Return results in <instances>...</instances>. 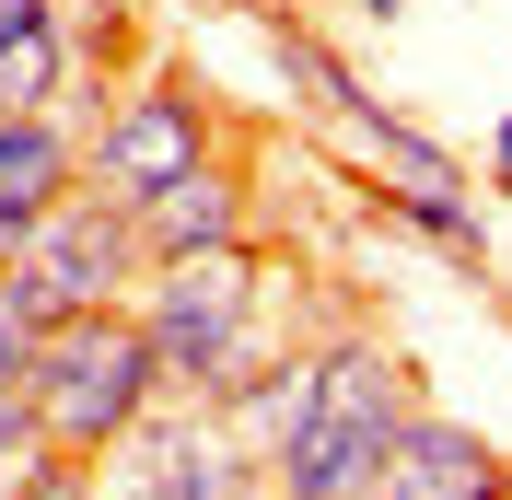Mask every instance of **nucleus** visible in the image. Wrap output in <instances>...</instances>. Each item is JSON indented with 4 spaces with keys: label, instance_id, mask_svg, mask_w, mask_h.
<instances>
[{
    "label": "nucleus",
    "instance_id": "f257e3e1",
    "mask_svg": "<svg viewBox=\"0 0 512 500\" xmlns=\"http://www.w3.org/2000/svg\"><path fill=\"white\" fill-rule=\"evenodd\" d=\"M408 407H419L408 349L384 338V326H361V314L326 326L315 338V396H303V419L268 442V500H373L384 454L408 431Z\"/></svg>",
    "mask_w": 512,
    "mask_h": 500
},
{
    "label": "nucleus",
    "instance_id": "f03ea898",
    "mask_svg": "<svg viewBox=\"0 0 512 500\" xmlns=\"http://www.w3.org/2000/svg\"><path fill=\"white\" fill-rule=\"evenodd\" d=\"M163 396L152 373V338L128 326V303H94V314H59V326H35L24 349V407H35V442L59 454V466H105V442Z\"/></svg>",
    "mask_w": 512,
    "mask_h": 500
},
{
    "label": "nucleus",
    "instance_id": "7ed1b4c3",
    "mask_svg": "<svg viewBox=\"0 0 512 500\" xmlns=\"http://www.w3.org/2000/svg\"><path fill=\"white\" fill-rule=\"evenodd\" d=\"M256 303H268V233L140 256V280H128V326L152 338V373H163V396H187V373L210 361V338H222V326H245Z\"/></svg>",
    "mask_w": 512,
    "mask_h": 500
},
{
    "label": "nucleus",
    "instance_id": "20e7f679",
    "mask_svg": "<svg viewBox=\"0 0 512 500\" xmlns=\"http://www.w3.org/2000/svg\"><path fill=\"white\" fill-rule=\"evenodd\" d=\"M128 280H140V233H128V210H105L94 187H59L47 210L24 221V245L0 256V291H12L35 326L94 314V303H128Z\"/></svg>",
    "mask_w": 512,
    "mask_h": 500
},
{
    "label": "nucleus",
    "instance_id": "39448f33",
    "mask_svg": "<svg viewBox=\"0 0 512 500\" xmlns=\"http://www.w3.org/2000/svg\"><path fill=\"white\" fill-rule=\"evenodd\" d=\"M198 152H222L210 94H198V82H175V70H140V82H128V94H105V117L82 128V175H70V187H94L105 210H140V198H152L163 175H187Z\"/></svg>",
    "mask_w": 512,
    "mask_h": 500
},
{
    "label": "nucleus",
    "instance_id": "423d86ee",
    "mask_svg": "<svg viewBox=\"0 0 512 500\" xmlns=\"http://www.w3.org/2000/svg\"><path fill=\"white\" fill-rule=\"evenodd\" d=\"M105 500H268V466L210 419L198 396H152L94 466Z\"/></svg>",
    "mask_w": 512,
    "mask_h": 500
},
{
    "label": "nucleus",
    "instance_id": "0eeeda50",
    "mask_svg": "<svg viewBox=\"0 0 512 500\" xmlns=\"http://www.w3.org/2000/svg\"><path fill=\"white\" fill-rule=\"evenodd\" d=\"M501 489H512V466L478 442V419H454L431 396L408 407V431H396V454L373 477V500H501Z\"/></svg>",
    "mask_w": 512,
    "mask_h": 500
},
{
    "label": "nucleus",
    "instance_id": "6e6552de",
    "mask_svg": "<svg viewBox=\"0 0 512 500\" xmlns=\"http://www.w3.org/2000/svg\"><path fill=\"white\" fill-rule=\"evenodd\" d=\"M128 233H140V256H175V245H233V233H256V175L233 152H198L187 175H163L140 210H128Z\"/></svg>",
    "mask_w": 512,
    "mask_h": 500
},
{
    "label": "nucleus",
    "instance_id": "1a4fd4ad",
    "mask_svg": "<svg viewBox=\"0 0 512 500\" xmlns=\"http://www.w3.org/2000/svg\"><path fill=\"white\" fill-rule=\"evenodd\" d=\"M245 24L268 35V59H280V82H291V105H303V117H338V105L361 94L350 59H338V47L303 24V0H245Z\"/></svg>",
    "mask_w": 512,
    "mask_h": 500
},
{
    "label": "nucleus",
    "instance_id": "9d476101",
    "mask_svg": "<svg viewBox=\"0 0 512 500\" xmlns=\"http://www.w3.org/2000/svg\"><path fill=\"white\" fill-rule=\"evenodd\" d=\"M338 128H350V140H361V163H373V175H396V187H466V163H454L419 117H396V105H373V94H350V105H338Z\"/></svg>",
    "mask_w": 512,
    "mask_h": 500
},
{
    "label": "nucleus",
    "instance_id": "9b49d317",
    "mask_svg": "<svg viewBox=\"0 0 512 500\" xmlns=\"http://www.w3.org/2000/svg\"><path fill=\"white\" fill-rule=\"evenodd\" d=\"M361 198H373L396 233L443 245L454 268H478V280H489V221H478V198H466V187H396V175H384V187H361Z\"/></svg>",
    "mask_w": 512,
    "mask_h": 500
},
{
    "label": "nucleus",
    "instance_id": "f8f14e48",
    "mask_svg": "<svg viewBox=\"0 0 512 500\" xmlns=\"http://www.w3.org/2000/svg\"><path fill=\"white\" fill-rule=\"evenodd\" d=\"M24 466H47V442H35V407H24V373H0V489Z\"/></svg>",
    "mask_w": 512,
    "mask_h": 500
},
{
    "label": "nucleus",
    "instance_id": "ddd939ff",
    "mask_svg": "<svg viewBox=\"0 0 512 500\" xmlns=\"http://www.w3.org/2000/svg\"><path fill=\"white\" fill-rule=\"evenodd\" d=\"M489 187H501V198H512V117H501V128H489Z\"/></svg>",
    "mask_w": 512,
    "mask_h": 500
},
{
    "label": "nucleus",
    "instance_id": "4468645a",
    "mask_svg": "<svg viewBox=\"0 0 512 500\" xmlns=\"http://www.w3.org/2000/svg\"><path fill=\"white\" fill-rule=\"evenodd\" d=\"M396 12H408V0H361V24H396Z\"/></svg>",
    "mask_w": 512,
    "mask_h": 500
},
{
    "label": "nucleus",
    "instance_id": "2eb2a0df",
    "mask_svg": "<svg viewBox=\"0 0 512 500\" xmlns=\"http://www.w3.org/2000/svg\"><path fill=\"white\" fill-rule=\"evenodd\" d=\"M501 500H512V489H501Z\"/></svg>",
    "mask_w": 512,
    "mask_h": 500
},
{
    "label": "nucleus",
    "instance_id": "dca6fc26",
    "mask_svg": "<svg viewBox=\"0 0 512 500\" xmlns=\"http://www.w3.org/2000/svg\"><path fill=\"white\" fill-rule=\"evenodd\" d=\"M94 500H105V489H94Z\"/></svg>",
    "mask_w": 512,
    "mask_h": 500
}]
</instances>
